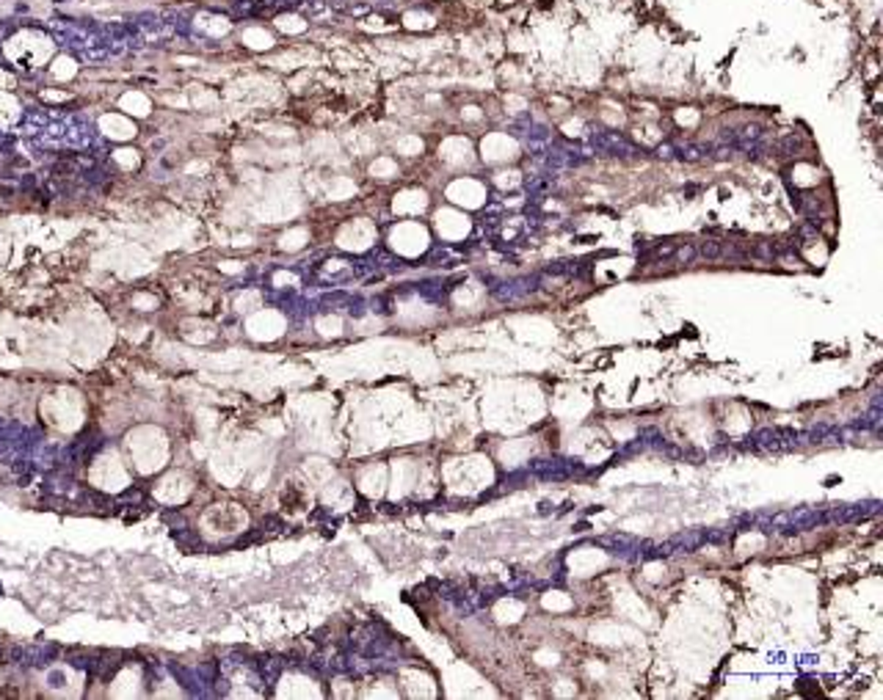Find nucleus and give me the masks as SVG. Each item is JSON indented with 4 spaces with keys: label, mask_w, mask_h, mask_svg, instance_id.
<instances>
[{
    "label": "nucleus",
    "mask_w": 883,
    "mask_h": 700,
    "mask_svg": "<svg viewBox=\"0 0 883 700\" xmlns=\"http://www.w3.org/2000/svg\"><path fill=\"white\" fill-rule=\"evenodd\" d=\"M594 143L602 149V152H608V154H635L638 149L624 138V135H619V133H605V130H600V133H594Z\"/></svg>",
    "instance_id": "f257e3e1"
},
{
    "label": "nucleus",
    "mask_w": 883,
    "mask_h": 700,
    "mask_svg": "<svg viewBox=\"0 0 883 700\" xmlns=\"http://www.w3.org/2000/svg\"><path fill=\"white\" fill-rule=\"evenodd\" d=\"M698 254H701L704 260H718V257H723V246H720V243H715V240H707V243H701V246H698Z\"/></svg>",
    "instance_id": "f03ea898"
}]
</instances>
